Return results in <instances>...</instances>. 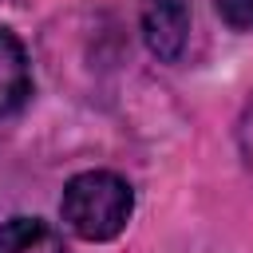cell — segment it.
I'll return each mask as SVG.
<instances>
[{
    "mask_svg": "<svg viewBox=\"0 0 253 253\" xmlns=\"http://www.w3.org/2000/svg\"><path fill=\"white\" fill-rule=\"evenodd\" d=\"M0 253H67L63 237L40 217H8L0 225Z\"/></svg>",
    "mask_w": 253,
    "mask_h": 253,
    "instance_id": "cell-4",
    "label": "cell"
},
{
    "mask_svg": "<svg viewBox=\"0 0 253 253\" xmlns=\"http://www.w3.org/2000/svg\"><path fill=\"white\" fill-rule=\"evenodd\" d=\"M142 36H146V47L158 59L174 63L186 51V40H190V8H186V0H146Z\"/></svg>",
    "mask_w": 253,
    "mask_h": 253,
    "instance_id": "cell-2",
    "label": "cell"
},
{
    "mask_svg": "<svg viewBox=\"0 0 253 253\" xmlns=\"http://www.w3.org/2000/svg\"><path fill=\"white\" fill-rule=\"evenodd\" d=\"M213 8L233 32H253V0H213Z\"/></svg>",
    "mask_w": 253,
    "mask_h": 253,
    "instance_id": "cell-5",
    "label": "cell"
},
{
    "mask_svg": "<svg viewBox=\"0 0 253 253\" xmlns=\"http://www.w3.org/2000/svg\"><path fill=\"white\" fill-rule=\"evenodd\" d=\"M32 95V67L24 43L0 28V115H12Z\"/></svg>",
    "mask_w": 253,
    "mask_h": 253,
    "instance_id": "cell-3",
    "label": "cell"
},
{
    "mask_svg": "<svg viewBox=\"0 0 253 253\" xmlns=\"http://www.w3.org/2000/svg\"><path fill=\"white\" fill-rule=\"evenodd\" d=\"M130 210H134V190L126 178H119L111 170L75 174L59 198V213H63L67 229L79 233L83 241L119 237L130 221Z\"/></svg>",
    "mask_w": 253,
    "mask_h": 253,
    "instance_id": "cell-1",
    "label": "cell"
}]
</instances>
